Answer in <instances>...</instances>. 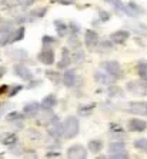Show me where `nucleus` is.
<instances>
[{"mask_svg": "<svg viewBox=\"0 0 147 159\" xmlns=\"http://www.w3.org/2000/svg\"><path fill=\"white\" fill-rule=\"evenodd\" d=\"M6 72H7V69H6V67H4V66H0V79H2L4 75H6Z\"/></svg>", "mask_w": 147, "mask_h": 159, "instance_id": "nucleus-46", "label": "nucleus"}, {"mask_svg": "<svg viewBox=\"0 0 147 159\" xmlns=\"http://www.w3.org/2000/svg\"><path fill=\"white\" fill-rule=\"evenodd\" d=\"M126 111L132 113V115L137 116H147V102L146 100H134V102H129Z\"/></svg>", "mask_w": 147, "mask_h": 159, "instance_id": "nucleus-6", "label": "nucleus"}, {"mask_svg": "<svg viewBox=\"0 0 147 159\" xmlns=\"http://www.w3.org/2000/svg\"><path fill=\"white\" fill-rule=\"evenodd\" d=\"M67 158L71 159H86L87 158V148H84L83 145H71L70 148H67Z\"/></svg>", "mask_w": 147, "mask_h": 159, "instance_id": "nucleus-10", "label": "nucleus"}, {"mask_svg": "<svg viewBox=\"0 0 147 159\" xmlns=\"http://www.w3.org/2000/svg\"><path fill=\"white\" fill-rule=\"evenodd\" d=\"M37 60L46 66H52L56 60V53L52 49V46H43V49L37 55Z\"/></svg>", "mask_w": 147, "mask_h": 159, "instance_id": "nucleus-7", "label": "nucleus"}, {"mask_svg": "<svg viewBox=\"0 0 147 159\" xmlns=\"http://www.w3.org/2000/svg\"><path fill=\"white\" fill-rule=\"evenodd\" d=\"M96 109V103H89V105H80L77 107V113L80 116H90L93 111Z\"/></svg>", "mask_w": 147, "mask_h": 159, "instance_id": "nucleus-25", "label": "nucleus"}, {"mask_svg": "<svg viewBox=\"0 0 147 159\" xmlns=\"http://www.w3.org/2000/svg\"><path fill=\"white\" fill-rule=\"evenodd\" d=\"M0 2H2V3H4V2H7V0H0Z\"/></svg>", "mask_w": 147, "mask_h": 159, "instance_id": "nucleus-47", "label": "nucleus"}, {"mask_svg": "<svg viewBox=\"0 0 147 159\" xmlns=\"http://www.w3.org/2000/svg\"><path fill=\"white\" fill-rule=\"evenodd\" d=\"M47 133L53 139H60L63 138V122H60L59 119L56 118L54 120L47 125Z\"/></svg>", "mask_w": 147, "mask_h": 159, "instance_id": "nucleus-13", "label": "nucleus"}, {"mask_svg": "<svg viewBox=\"0 0 147 159\" xmlns=\"http://www.w3.org/2000/svg\"><path fill=\"white\" fill-rule=\"evenodd\" d=\"M40 83H41L40 80H33V79H32V80H30V85L27 86V88H34V86H39Z\"/></svg>", "mask_w": 147, "mask_h": 159, "instance_id": "nucleus-45", "label": "nucleus"}, {"mask_svg": "<svg viewBox=\"0 0 147 159\" xmlns=\"http://www.w3.org/2000/svg\"><path fill=\"white\" fill-rule=\"evenodd\" d=\"M107 93H109V96H110V98L123 96V90H121V88H119L117 85H110V86H109Z\"/></svg>", "mask_w": 147, "mask_h": 159, "instance_id": "nucleus-34", "label": "nucleus"}, {"mask_svg": "<svg viewBox=\"0 0 147 159\" xmlns=\"http://www.w3.org/2000/svg\"><path fill=\"white\" fill-rule=\"evenodd\" d=\"M126 89L133 95L139 96H147V80L140 79V80H132L126 85Z\"/></svg>", "mask_w": 147, "mask_h": 159, "instance_id": "nucleus-5", "label": "nucleus"}, {"mask_svg": "<svg viewBox=\"0 0 147 159\" xmlns=\"http://www.w3.org/2000/svg\"><path fill=\"white\" fill-rule=\"evenodd\" d=\"M99 17L102 22H107L109 19H110V13L109 11H103V10H100L99 11Z\"/></svg>", "mask_w": 147, "mask_h": 159, "instance_id": "nucleus-40", "label": "nucleus"}, {"mask_svg": "<svg viewBox=\"0 0 147 159\" xmlns=\"http://www.w3.org/2000/svg\"><path fill=\"white\" fill-rule=\"evenodd\" d=\"M103 2H106V3H110L111 6L116 9V10L121 11V13H124L126 16H130V17H137V16H139L136 11L130 7L129 3H123L121 0H103Z\"/></svg>", "mask_w": 147, "mask_h": 159, "instance_id": "nucleus-9", "label": "nucleus"}, {"mask_svg": "<svg viewBox=\"0 0 147 159\" xmlns=\"http://www.w3.org/2000/svg\"><path fill=\"white\" fill-rule=\"evenodd\" d=\"M94 80L102 86H110V85H114L117 79L113 78L110 73H107L106 70H96L94 73Z\"/></svg>", "mask_w": 147, "mask_h": 159, "instance_id": "nucleus-12", "label": "nucleus"}, {"mask_svg": "<svg viewBox=\"0 0 147 159\" xmlns=\"http://www.w3.org/2000/svg\"><path fill=\"white\" fill-rule=\"evenodd\" d=\"M136 72H137V75H139L140 79L147 80V62L140 60V62L136 65Z\"/></svg>", "mask_w": 147, "mask_h": 159, "instance_id": "nucleus-27", "label": "nucleus"}, {"mask_svg": "<svg viewBox=\"0 0 147 159\" xmlns=\"http://www.w3.org/2000/svg\"><path fill=\"white\" fill-rule=\"evenodd\" d=\"M10 152L11 153H15V155H24V148L19 145V142L13 146H10Z\"/></svg>", "mask_w": 147, "mask_h": 159, "instance_id": "nucleus-37", "label": "nucleus"}, {"mask_svg": "<svg viewBox=\"0 0 147 159\" xmlns=\"http://www.w3.org/2000/svg\"><path fill=\"white\" fill-rule=\"evenodd\" d=\"M63 83L66 88H79V86L83 83V79L77 75V72L74 69H67L64 73H63Z\"/></svg>", "mask_w": 147, "mask_h": 159, "instance_id": "nucleus-3", "label": "nucleus"}, {"mask_svg": "<svg viewBox=\"0 0 147 159\" xmlns=\"http://www.w3.org/2000/svg\"><path fill=\"white\" fill-rule=\"evenodd\" d=\"M46 78L54 85H59L60 82H63V76L59 70H46Z\"/></svg>", "mask_w": 147, "mask_h": 159, "instance_id": "nucleus-26", "label": "nucleus"}, {"mask_svg": "<svg viewBox=\"0 0 147 159\" xmlns=\"http://www.w3.org/2000/svg\"><path fill=\"white\" fill-rule=\"evenodd\" d=\"M7 107H9L7 102H6V103H0V118H2V115H3L4 112L7 111Z\"/></svg>", "mask_w": 147, "mask_h": 159, "instance_id": "nucleus-43", "label": "nucleus"}, {"mask_svg": "<svg viewBox=\"0 0 147 159\" xmlns=\"http://www.w3.org/2000/svg\"><path fill=\"white\" fill-rule=\"evenodd\" d=\"M100 43V36L93 29H87L84 32V44L89 50H97V46Z\"/></svg>", "mask_w": 147, "mask_h": 159, "instance_id": "nucleus-8", "label": "nucleus"}, {"mask_svg": "<svg viewBox=\"0 0 147 159\" xmlns=\"http://www.w3.org/2000/svg\"><path fill=\"white\" fill-rule=\"evenodd\" d=\"M80 122L76 116H67L63 120V139H73L79 135Z\"/></svg>", "mask_w": 147, "mask_h": 159, "instance_id": "nucleus-1", "label": "nucleus"}, {"mask_svg": "<svg viewBox=\"0 0 147 159\" xmlns=\"http://www.w3.org/2000/svg\"><path fill=\"white\" fill-rule=\"evenodd\" d=\"M110 135L114 138V139H123V138L126 136V132L120 125H114V123H111L110 125Z\"/></svg>", "mask_w": 147, "mask_h": 159, "instance_id": "nucleus-23", "label": "nucleus"}, {"mask_svg": "<svg viewBox=\"0 0 147 159\" xmlns=\"http://www.w3.org/2000/svg\"><path fill=\"white\" fill-rule=\"evenodd\" d=\"M102 67H103L107 73H110L113 78L117 79V80L124 76L123 67H121V65L119 62H116V60H106V62L102 63Z\"/></svg>", "mask_w": 147, "mask_h": 159, "instance_id": "nucleus-4", "label": "nucleus"}, {"mask_svg": "<svg viewBox=\"0 0 147 159\" xmlns=\"http://www.w3.org/2000/svg\"><path fill=\"white\" fill-rule=\"evenodd\" d=\"M17 142H19V138H17V135L13 132H6L0 136V143L4 145V146H9V148L13 146V145H16Z\"/></svg>", "mask_w": 147, "mask_h": 159, "instance_id": "nucleus-19", "label": "nucleus"}, {"mask_svg": "<svg viewBox=\"0 0 147 159\" xmlns=\"http://www.w3.org/2000/svg\"><path fill=\"white\" fill-rule=\"evenodd\" d=\"M87 149H89V152L99 153V152H102V149H103V142L100 141V139H92V141H89V143H87Z\"/></svg>", "mask_w": 147, "mask_h": 159, "instance_id": "nucleus-24", "label": "nucleus"}, {"mask_svg": "<svg viewBox=\"0 0 147 159\" xmlns=\"http://www.w3.org/2000/svg\"><path fill=\"white\" fill-rule=\"evenodd\" d=\"M24 88L23 85H15V86H9V90H7V96L9 98H13V96H16L22 89Z\"/></svg>", "mask_w": 147, "mask_h": 159, "instance_id": "nucleus-36", "label": "nucleus"}, {"mask_svg": "<svg viewBox=\"0 0 147 159\" xmlns=\"http://www.w3.org/2000/svg\"><path fill=\"white\" fill-rule=\"evenodd\" d=\"M41 112L40 102H27L23 106V113L26 115V118H36Z\"/></svg>", "mask_w": 147, "mask_h": 159, "instance_id": "nucleus-14", "label": "nucleus"}, {"mask_svg": "<svg viewBox=\"0 0 147 159\" xmlns=\"http://www.w3.org/2000/svg\"><path fill=\"white\" fill-rule=\"evenodd\" d=\"M59 156H60V152H54V151L46 152V158H59Z\"/></svg>", "mask_w": 147, "mask_h": 159, "instance_id": "nucleus-41", "label": "nucleus"}, {"mask_svg": "<svg viewBox=\"0 0 147 159\" xmlns=\"http://www.w3.org/2000/svg\"><path fill=\"white\" fill-rule=\"evenodd\" d=\"M130 37V32L129 30H116V32H113V33L110 34V40L113 42L114 44H123L127 42V39Z\"/></svg>", "mask_w": 147, "mask_h": 159, "instance_id": "nucleus-16", "label": "nucleus"}, {"mask_svg": "<svg viewBox=\"0 0 147 159\" xmlns=\"http://www.w3.org/2000/svg\"><path fill=\"white\" fill-rule=\"evenodd\" d=\"M71 62H73V59H71V50L67 48H63L62 59H60L59 63H57V67H59V69H67Z\"/></svg>", "mask_w": 147, "mask_h": 159, "instance_id": "nucleus-17", "label": "nucleus"}, {"mask_svg": "<svg viewBox=\"0 0 147 159\" xmlns=\"http://www.w3.org/2000/svg\"><path fill=\"white\" fill-rule=\"evenodd\" d=\"M9 55H10L15 60H23L24 57H27V52L24 49H15V50L10 52Z\"/></svg>", "mask_w": 147, "mask_h": 159, "instance_id": "nucleus-32", "label": "nucleus"}, {"mask_svg": "<svg viewBox=\"0 0 147 159\" xmlns=\"http://www.w3.org/2000/svg\"><path fill=\"white\" fill-rule=\"evenodd\" d=\"M109 158L113 159H126L129 158V152L126 149V143L121 139H114L109 145Z\"/></svg>", "mask_w": 147, "mask_h": 159, "instance_id": "nucleus-2", "label": "nucleus"}, {"mask_svg": "<svg viewBox=\"0 0 147 159\" xmlns=\"http://www.w3.org/2000/svg\"><path fill=\"white\" fill-rule=\"evenodd\" d=\"M24 118H26V115H24L23 112H10V113H7V116H6L7 122H13V123L22 122Z\"/></svg>", "mask_w": 147, "mask_h": 159, "instance_id": "nucleus-29", "label": "nucleus"}, {"mask_svg": "<svg viewBox=\"0 0 147 159\" xmlns=\"http://www.w3.org/2000/svg\"><path fill=\"white\" fill-rule=\"evenodd\" d=\"M13 26H15V22L13 20H9V19H2L0 20V34L4 33H10L13 32Z\"/></svg>", "mask_w": 147, "mask_h": 159, "instance_id": "nucleus-22", "label": "nucleus"}, {"mask_svg": "<svg viewBox=\"0 0 147 159\" xmlns=\"http://www.w3.org/2000/svg\"><path fill=\"white\" fill-rule=\"evenodd\" d=\"M57 3L63 4V6H70V4L76 3V0H57Z\"/></svg>", "mask_w": 147, "mask_h": 159, "instance_id": "nucleus-42", "label": "nucleus"}, {"mask_svg": "<svg viewBox=\"0 0 147 159\" xmlns=\"http://www.w3.org/2000/svg\"><path fill=\"white\" fill-rule=\"evenodd\" d=\"M41 43H43V46H52L53 43H56V39L52 36H43Z\"/></svg>", "mask_w": 147, "mask_h": 159, "instance_id": "nucleus-39", "label": "nucleus"}, {"mask_svg": "<svg viewBox=\"0 0 147 159\" xmlns=\"http://www.w3.org/2000/svg\"><path fill=\"white\" fill-rule=\"evenodd\" d=\"M46 13H47V9H46V7H41V9H37V10L30 11L29 20L32 22V20H34V19H41L44 15H46Z\"/></svg>", "mask_w": 147, "mask_h": 159, "instance_id": "nucleus-33", "label": "nucleus"}, {"mask_svg": "<svg viewBox=\"0 0 147 159\" xmlns=\"http://www.w3.org/2000/svg\"><path fill=\"white\" fill-rule=\"evenodd\" d=\"M24 34H26V27H24V26H19L17 29H15L13 32H10V33H9V44L20 42L23 37H24Z\"/></svg>", "mask_w": 147, "mask_h": 159, "instance_id": "nucleus-18", "label": "nucleus"}, {"mask_svg": "<svg viewBox=\"0 0 147 159\" xmlns=\"http://www.w3.org/2000/svg\"><path fill=\"white\" fill-rule=\"evenodd\" d=\"M129 26L134 33L147 37V25H144V23H134V25H129Z\"/></svg>", "mask_w": 147, "mask_h": 159, "instance_id": "nucleus-28", "label": "nucleus"}, {"mask_svg": "<svg viewBox=\"0 0 147 159\" xmlns=\"http://www.w3.org/2000/svg\"><path fill=\"white\" fill-rule=\"evenodd\" d=\"M7 90H9V86L7 85L0 86V96H2V95H7Z\"/></svg>", "mask_w": 147, "mask_h": 159, "instance_id": "nucleus-44", "label": "nucleus"}, {"mask_svg": "<svg viewBox=\"0 0 147 159\" xmlns=\"http://www.w3.org/2000/svg\"><path fill=\"white\" fill-rule=\"evenodd\" d=\"M71 59L76 63L84 62V52H83V49L80 46L79 48H73V50H71Z\"/></svg>", "mask_w": 147, "mask_h": 159, "instance_id": "nucleus-30", "label": "nucleus"}, {"mask_svg": "<svg viewBox=\"0 0 147 159\" xmlns=\"http://www.w3.org/2000/svg\"><path fill=\"white\" fill-rule=\"evenodd\" d=\"M114 48V43L109 39V40H104V42H100L99 46H97V49H99L100 52H104V50H111V49Z\"/></svg>", "mask_w": 147, "mask_h": 159, "instance_id": "nucleus-35", "label": "nucleus"}, {"mask_svg": "<svg viewBox=\"0 0 147 159\" xmlns=\"http://www.w3.org/2000/svg\"><path fill=\"white\" fill-rule=\"evenodd\" d=\"M13 73L24 82H30L32 79H33V72L30 70L27 66L22 65V63H17V65L13 66Z\"/></svg>", "mask_w": 147, "mask_h": 159, "instance_id": "nucleus-11", "label": "nucleus"}, {"mask_svg": "<svg viewBox=\"0 0 147 159\" xmlns=\"http://www.w3.org/2000/svg\"><path fill=\"white\" fill-rule=\"evenodd\" d=\"M127 129L130 132H144L147 129V122H144L143 119L133 118L127 122Z\"/></svg>", "mask_w": 147, "mask_h": 159, "instance_id": "nucleus-15", "label": "nucleus"}, {"mask_svg": "<svg viewBox=\"0 0 147 159\" xmlns=\"http://www.w3.org/2000/svg\"><path fill=\"white\" fill-rule=\"evenodd\" d=\"M54 27H56V32H57L59 37H66L67 33L70 32L69 25L63 22L62 19H56V20H54Z\"/></svg>", "mask_w": 147, "mask_h": 159, "instance_id": "nucleus-21", "label": "nucleus"}, {"mask_svg": "<svg viewBox=\"0 0 147 159\" xmlns=\"http://www.w3.org/2000/svg\"><path fill=\"white\" fill-rule=\"evenodd\" d=\"M133 146H134L136 149H139V151L147 153V139H146V138H140V139H136V141L133 142Z\"/></svg>", "mask_w": 147, "mask_h": 159, "instance_id": "nucleus-31", "label": "nucleus"}, {"mask_svg": "<svg viewBox=\"0 0 147 159\" xmlns=\"http://www.w3.org/2000/svg\"><path fill=\"white\" fill-rule=\"evenodd\" d=\"M17 3H19V6H20V7L29 9V7H32V6L36 3V0H17Z\"/></svg>", "mask_w": 147, "mask_h": 159, "instance_id": "nucleus-38", "label": "nucleus"}, {"mask_svg": "<svg viewBox=\"0 0 147 159\" xmlns=\"http://www.w3.org/2000/svg\"><path fill=\"white\" fill-rule=\"evenodd\" d=\"M40 106H41V109L52 111L54 106H57V98H56V95L50 93V95H47V96H44L40 102Z\"/></svg>", "mask_w": 147, "mask_h": 159, "instance_id": "nucleus-20", "label": "nucleus"}]
</instances>
